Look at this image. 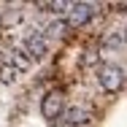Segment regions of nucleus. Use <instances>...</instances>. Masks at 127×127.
I'll use <instances>...</instances> for the list:
<instances>
[{"label": "nucleus", "instance_id": "nucleus-9", "mask_svg": "<svg viewBox=\"0 0 127 127\" xmlns=\"http://www.w3.org/2000/svg\"><path fill=\"white\" fill-rule=\"evenodd\" d=\"M122 41H125V43H127V30H125V35H122Z\"/></svg>", "mask_w": 127, "mask_h": 127}, {"label": "nucleus", "instance_id": "nucleus-10", "mask_svg": "<svg viewBox=\"0 0 127 127\" xmlns=\"http://www.w3.org/2000/svg\"><path fill=\"white\" fill-rule=\"evenodd\" d=\"M0 16H3V11H0Z\"/></svg>", "mask_w": 127, "mask_h": 127}, {"label": "nucleus", "instance_id": "nucleus-4", "mask_svg": "<svg viewBox=\"0 0 127 127\" xmlns=\"http://www.w3.org/2000/svg\"><path fill=\"white\" fill-rule=\"evenodd\" d=\"M25 54L30 60H43L46 57V38L41 32H30L25 38Z\"/></svg>", "mask_w": 127, "mask_h": 127}, {"label": "nucleus", "instance_id": "nucleus-6", "mask_svg": "<svg viewBox=\"0 0 127 127\" xmlns=\"http://www.w3.org/2000/svg\"><path fill=\"white\" fill-rule=\"evenodd\" d=\"M11 54H14V57H11V65H14V68H16L19 73H22V70H27V68H30V62H32V60H30V57H27V54H25V49H14V51H11Z\"/></svg>", "mask_w": 127, "mask_h": 127}, {"label": "nucleus", "instance_id": "nucleus-5", "mask_svg": "<svg viewBox=\"0 0 127 127\" xmlns=\"http://www.w3.org/2000/svg\"><path fill=\"white\" fill-rule=\"evenodd\" d=\"M62 119H65L68 127H87L92 122V114L87 108H81V105H70V108L62 111Z\"/></svg>", "mask_w": 127, "mask_h": 127}, {"label": "nucleus", "instance_id": "nucleus-3", "mask_svg": "<svg viewBox=\"0 0 127 127\" xmlns=\"http://www.w3.org/2000/svg\"><path fill=\"white\" fill-rule=\"evenodd\" d=\"M62 111H65V97H62V92H49L43 103H41V114H43V119H60L62 116Z\"/></svg>", "mask_w": 127, "mask_h": 127}, {"label": "nucleus", "instance_id": "nucleus-1", "mask_svg": "<svg viewBox=\"0 0 127 127\" xmlns=\"http://www.w3.org/2000/svg\"><path fill=\"white\" fill-rule=\"evenodd\" d=\"M95 16V5L92 3H70L65 11V25L68 27H84Z\"/></svg>", "mask_w": 127, "mask_h": 127}, {"label": "nucleus", "instance_id": "nucleus-7", "mask_svg": "<svg viewBox=\"0 0 127 127\" xmlns=\"http://www.w3.org/2000/svg\"><path fill=\"white\" fill-rule=\"evenodd\" d=\"M19 78V70L11 65V62H5V65H0V84H14Z\"/></svg>", "mask_w": 127, "mask_h": 127}, {"label": "nucleus", "instance_id": "nucleus-2", "mask_svg": "<svg viewBox=\"0 0 127 127\" xmlns=\"http://www.w3.org/2000/svg\"><path fill=\"white\" fill-rule=\"evenodd\" d=\"M97 81L105 92H119L122 84H125V70L119 65H103L100 73H97Z\"/></svg>", "mask_w": 127, "mask_h": 127}, {"label": "nucleus", "instance_id": "nucleus-8", "mask_svg": "<svg viewBox=\"0 0 127 127\" xmlns=\"http://www.w3.org/2000/svg\"><path fill=\"white\" fill-rule=\"evenodd\" d=\"M65 30H68L65 22H51V25L46 27V35H49V38H62V35H65ZM46 35H43V38H46Z\"/></svg>", "mask_w": 127, "mask_h": 127}]
</instances>
